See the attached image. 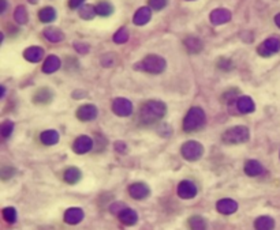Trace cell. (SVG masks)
<instances>
[{
    "instance_id": "obj_1",
    "label": "cell",
    "mask_w": 280,
    "mask_h": 230,
    "mask_svg": "<svg viewBox=\"0 0 280 230\" xmlns=\"http://www.w3.org/2000/svg\"><path fill=\"white\" fill-rule=\"evenodd\" d=\"M167 112L166 104L161 101H148L140 109V118L145 124H152L164 117Z\"/></svg>"
},
{
    "instance_id": "obj_2",
    "label": "cell",
    "mask_w": 280,
    "mask_h": 230,
    "mask_svg": "<svg viewBox=\"0 0 280 230\" xmlns=\"http://www.w3.org/2000/svg\"><path fill=\"white\" fill-rule=\"evenodd\" d=\"M205 112L201 108H191L187 112V115H186L185 120H183V129L187 131V132H193V131L202 128V125L205 124Z\"/></svg>"
},
{
    "instance_id": "obj_3",
    "label": "cell",
    "mask_w": 280,
    "mask_h": 230,
    "mask_svg": "<svg viewBox=\"0 0 280 230\" xmlns=\"http://www.w3.org/2000/svg\"><path fill=\"white\" fill-rule=\"evenodd\" d=\"M167 63L159 55H148V56L143 59L142 62H140L136 66V68H140L141 71L149 74H161L166 70Z\"/></svg>"
},
{
    "instance_id": "obj_4",
    "label": "cell",
    "mask_w": 280,
    "mask_h": 230,
    "mask_svg": "<svg viewBox=\"0 0 280 230\" xmlns=\"http://www.w3.org/2000/svg\"><path fill=\"white\" fill-rule=\"evenodd\" d=\"M249 141V129L243 125H236L223 134V142L227 145H240Z\"/></svg>"
},
{
    "instance_id": "obj_5",
    "label": "cell",
    "mask_w": 280,
    "mask_h": 230,
    "mask_svg": "<svg viewBox=\"0 0 280 230\" xmlns=\"http://www.w3.org/2000/svg\"><path fill=\"white\" fill-rule=\"evenodd\" d=\"M204 154V147L201 143L195 141L186 142L182 146V155L187 161H197Z\"/></svg>"
},
{
    "instance_id": "obj_6",
    "label": "cell",
    "mask_w": 280,
    "mask_h": 230,
    "mask_svg": "<svg viewBox=\"0 0 280 230\" xmlns=\"http://www.w3.org/2000/svg\"><path fill=\"white\" fill-rule=\"evenodd\" d=\"M280 51V38L279 37H269L264 41L263 44L257 48V52L260 56L269 57L278 53Z\"/></svg>"
},
{
    "instance_id": "obj_7",
    "label": "cell",
    "mask_w": 280,
    "mask_h": 230,
    "mask_svg": "<svg viewBox=\"0 0 280 230\" xmlns=\"http://www.w3.org/2000/svg\"><path fill=\"white\" fill-rule=\"evenodd\" d=\"M112 111H114L115 115L122 116V117L130 116L133 112L132 102L129 101L127 98H116L112 104Z\"/></svg>"
},
{
    "instance_id": "obj_8",
    "label": "cell",
    "mask_w": 280,
    "mask_h": 230,
    "mask_svg": "<svg viewBox=\"0 0 280 230\" xmlns=\"http://www.w3.org/2000/svg\"><path fill=\"white\" fill-rule=\"evenodd\" d=\"M97 115L98 109L92 104H85L78 108V111H77V117L80 118L81 121H92L97 117Z\"/></svg>"
},
{
    "instance_id": "obj_9",
    "label": "cell",
    "mask_w": 280,
    "mask_h": 230,
    "mask_svg": "<svg viewBox=\"0 0 280 230\" xmlns=\"http://www.w3.org/2000/svg\"><path fill=\"white\" fill-rule=\"evenodd\" d=\"M178 195L182 199H193L197 195V187L189 180H183L178 186Z\"/></svg>"
},
{
    "instance_id": "obj_10",
    "label": "cell",
    "mask_w": 280,
    "mask_h": 230,
    "mask_svg": "<svg viewBox=\"0 0 280 230\" xmlns=\"http://www.w3.org/2000/svg\"><path fill=\"white\" fill-rule=\"evenodd\" d=\"M92 149H93V141L86 135L77 138L73 143V150L77 154H85V153L91 152Z\"/></svg>"
},
{
    "instance_id": "obj_11",
    "label": "cell",
    "mask_w": 280,
    "mask_h": 230,
    "mask_svg": "<svg viewBox=\"0 0 280 230\" xmlns=\"http://www.w3.org/2000/svg\"><path fill=\"white\" fill-rule=\"evenodd\" d=\"M149 187L143 183H136L133 186L129 187V193L130 196L137 199V200H141V199H145V197L149 196Z\"/></svg>"
},
{
    "instance_id": "obj_12",
    "label": "cell",
    "mask_w": 280,
    "mask_h": 230,
    "mask_svg": "<svg viewBox=\"0 0 280 230\" xmlns=\"http://www.w3.org/2000/svg\"><path fill=\"white\" fill-rule=\"evenodd\" d=\"M231 21V12L226 8H217L211 12V22L213 25H223Z\"/></svg>"
},
{
    "instance_id": "obj_13",
    "label": "cell",
    "mask_w": 280,
    "mask_h": 230,
    "mask_svg": "<svg viewBox=\"0 0 280 230\" xmlns=\"http://www.w3.org/2000/svg\"><path fill=\"white\" fill-rule=\"evenodd\" d=\"M216 208L220 214L230 215V214H234L238 210V204L233 199H222V200L217 202Z\"/></svg>"
},
{
    "instance_id": "obj_14",
    "label": "cell",
    "mask_w": 280,
    "mask_h": 230,
    "mask_svg": "<svg viewBox=\"0 0 280 230\" xmlns=\"http://www.w3.org/2000/svg\"><path fill=\"white\" fill-rule=\"evenodd\" d=\"M25 59L30 63H39L43 60L44 57V49L40 48V46H30L28 48L25 53H23Z\"/></svg>"
},
{
    "instance_id": "obj_15",
    "label": "cell",
    "mask_w": 280,
    "mask_h": 230,
    "mask_svg": "<svg viewBox=\"0 0 280 230\" xmlns=\"http://www.w3.org/2000/svg\"><path fill=\"white\" fill-rule=\"evenodd\" d=\"M82 219H84V211L81 208L71 207L64 213V221L69 225L80 224Z\"/></svg>"
},
{
    "instance_id": "obj_16",
    "label": "cell",
    "mask_w": 280,
    "mask_h": 230,
    "mask_svg": "<svg viewBox=\"0 0 280 230\" xmlns=\"http://www.w3.org/2000/svg\"><path fill=\"white\" fill-rule=\"evenodd\" d=\"M236 107H238V111H239L240 113H243V115L254 112V109H256L254 101H253L250 97L247 96L239 97V98L236 100Z\"/></svg>"
},
{
    "instance_id": "obj_17",
    "label": "cell",
    "mask_w": 280,
    "mask_h": 230,
    "mask_svg": "<svg viewBox=\"0 0 280 230\" xmlns=\"http://www.w3.org/2000/svg\"><path fill=\"white\" fill-rule=\"evenodd\" d=\"M245 173L250 177H256L264 173V166L256 159H249L245 163Z\"/></svg>"
},
{
    "instance_id": "obj_18",
    "label": "cell",
    "mask_w": 280,
    "mask_h": 230,
    "mask_svg": "<svg viewBox=\"0 0 280 230\" xmlns=\"http://www.w3.org/2000/svg\"><path fill=\"white\" fill-rule=\"evenodd\" d=\"M150 17H152L150 8H149V7H142V8H140V10L134 14L133 22L138 25V26H142V25H146V23L150 21Z\"/></svg>"
},
{
    "instance_id": "obj_19",
    "label": "cell",
    "mask_w": 280,
    "mask_h": 230,
    "mask_svg": "<svg viewBox=\"0 0 280 230\" xmlns=\"http://www.w3.org/2000/svg\"><path fill=\"white\" fill-rule=\"evenodd\" d=\"M62 66V63H60V59L55 55H51V56H48L46 59V62L43 64V71L46 74H52L57 71L59 68Z\"/></svg>"
},
{
    "instance_id": "obj_20",
    "label": "cell",
    "mask_w": 280,
    "mask_h": 230,
    "mask_svg": "<svg viewBox=\"0 0 280 230\" xmlns=\"http://www.w3.org/2000/svg\"><path fill=\"white\" fill-rule=\"evenodd\" d=\"M119 219H120V222H123L125 225H129V226H130V225L137 224L138 215L134 210H132V208L125 207L119 213Z\"/></svg>"
},
{
    "instance_id": "obj_21",
    "label": "cell",
    "mask_w": 280,
    "mask_h": 230,
    "mask_svg": "<svg viewBox=\"0 0 280 230\" xmlns=\"http://www.w3.org/2000/svg\"><path fill=\"white\" fill-rule=\"evenodd\" d=\"M183 44H185L186 49L190 53H200L202 51V48H204L202 41L200 38H197V37H187V38H185Z\"/></svg>"
},
{
    "instance_id": "obj_22",
    "label": "cell",
    "mask_w": 280,
    "mask_h": 230,
    "mask_svg": "<svg viewBox=\"0 0 280 230\" xmlns=\"http://www.w3.org/2000/svg\"><path fill=\"white\" fill-rule=\"evenodd\" d=\"M53 98V93L52 90H49L48 87H43V89L37 90L36 96L33 97V101L36 104H49Z\"/></svg>"
},
{
    "instance_id": "obj_23",
    "label": "cell",
    "mask_w": 280,
    "mask_h": 230,
    "mask_svg": "<svg viewBox=\"0 0 280 230\" xmlns=\"http://www.w3.org/2000/svg\"><path fill=\"white\" fill-rule=\"evenodd\" d=\"M44 36H46V38L48 39V41H51V42H60V41H63L64 38L63 32L56 28H47L46 30H44Z\"/></svg>"
},
{
    "instance_id": "obj_24",
    "label": "cell",
    "mask_w": 280,
    "mask_h": 230,
    "mask_svg": "<svg viewBox=\"0 0 280 230\" xmlns=\"http://www.w3.org/2000/svg\"><path fill=\"white\" fill-rule=\"evenodd\" d=\"M41 142L44 145H47V146H53V145H56L57 142H59V134H57L56 131H53V129L44 131L41 134Z\"/></svg>"
},
{
    "instance_id": "obj_25",
    "label": "cell",
    "mask_w": 280,
    "mask_h": 230,
    "mask_svg": "<svg viewBox=\"0 0 280 230\" xmlns=\"http://www.w3.org/2000/svg\"><path fill=\"white\" fill-rule=\"evenodd\" d=\"M82 177V173L78 168H69L64 172V181L67 184H77Z\"/></svg>"
},
{
    "instance_id": "obj_26",
    "label": "cell",
    "mask_w": 280,
    "mask_h": 230,
    "mask_svg": "<svg viewBox=\"0 0 280 230\" xmlns=\"http://www.w3.org/2000/svg\"><path fill=\"white\" fill-rule=\"evenodd\" d=\"M112 11H114V7L107 0H100L96 4V12L100 17H108L109 14H112Z\"/></svg>"
},
{
    "instance_id": "obj_27",
    "label": "cell",
    "mask_w": 280,
    "mask_h": 230,
    "mask_svg": "<svg viewBox=\"0 0 280 230\" xmlns=\"http://www.w3.org/2000/svg\"><path fill=\"white\" fill-rule=\"evenodd\" d=\"M39 18H40L41 22L49 23L56 19V11H55L52 7H44V8H41L40 12H39Z\"/></svg>"
},
{
    "instance_id": "obj_28",
    "label": "cell",
    "mask_w": 280,
    "mask_h": 230,
    "mask_svg": "<svg viewBox=\"0 0 280 230\" xmlns=\"http://www.w3.org/2000/svg\"><path fill=\"white\" fill-rule=\"evenodd\" d=\"M254 226H256V229H274L275 221L271 217H260V218L256 219Z\"/></svg>"
},
{
    "instance_id": "obj_29",
    "label": "cell",
    "mask_w": 280,
    "mask_h": 230,
    "mask_svg": "<svg viewBox=\"0 0 280 230\" xmlns=\"http://www.w3.org/2000/svg\"><path fill=\"white\" fill-rule=\"evenodd\" d=\"M96 7L91 6V4H84L80 7V17L82 19H93L96 15Z\"/></svg>"
},
{
    "instance_id": "obj_30",
    "label": "cell",
    "mask_w": 280,
    "mask_h": 230,
    "mask_svg": "<svg viewBox=\"0 0 280 230\" xmlns=\"http://www.w3.org/2000/svg\"><path fill=\"white\" fill-rule=\"evenodd\" d=\"M130 38V34L126 28H120L116 33L114 34V41L116 44H125Z\"/></svg>"
},
{
    "instance_id": "obj_31",
    "label": "cell",
    "mask_w": 280,
    "mask_h": 230,
    "mask_svg": "<svg viewBox=\"0 0 280 230\" xmlns=\"http://www.w3.org/2000/svg\"><path fill=\"white\" fill-rule=\"evenodd\" d=\"M29 15H28V11H26V8L23 6H19L17 7V10L14 12V18H15V21H17L19 25H25V23L28 22L29 19Z\"/></svg>"
},
{
    "instance_id": "obj_32",
    "label": "cell",
    "mask_w": 280,
    "mask_h": 230,
    "mask_svg": "<svg viewBox=\"0 0 280 230\" xmlns=\"http://www.w3.org/2000/svg\"><path fill=\"white\" fill-rule=\"evenodd\" d=\"M189 225L190 228L193 229H205L206 228V221L202 217H198V215H194L189 219Z\"/></svg>"
},
{
    "instance_id": "obj_33",
    "label": "cell",
    "mask_w": 280,
    "mask_h": 230,
    "mask_svg": "<svg viewBox=\"0 0 280 230\" xmlns=\"http://www.w3.org/2000/svg\"><path fill=\"white\" fill-rule=\"evenodd\" d=\"M3 218L8 224H15L17 221V211L14 207H6L3 210Z\"/></svg>"
},
{
    "instance_id": "obj_34",
    "label": "cell",
    "mask_w": 280,
    "mask_h": 230,
    "mask_svg": "<svg viewBox=\"0 0 280 230\" xmlns=\"http://www.w3.org/2000/svg\"><path fill=\"white\" fill-rule=\"evenodd\" d=\"M12 129H14V123H12L11 120H6L4 123L1 124V128H0L1 136L3 138H8L12 134Z\"/></svg>"
},
{
    "instance_id": "obj_35",
    "label": "cell",
    "mask_w": 280,
    "mask_h": 230,
    "mask_svg": "<svg viewBox=\"0 0 280 230\" xmlns=\"http://www.w3.org/2000/svg\"><path fill=\"white\" fill-rule=\"evenodd\" d=\"M233 67H234V64L230 59H219V62H217V68L222 70V71H226V73L230 71Z\"/></svg>"
},
{
    "instance_id": "obj_36",
    "label": "cell",
    "mask_w": 280,
    "mask_h": 230,
    "mask_svg": "<svg viewBox=\"0 0 280 230\" xmlns=\"http://www.w3.org/2000/svg\"><path fill=\"white\" fill-rule=\"evenodd\" d=\"M149 6L153 10H161L167 6V0H149Z\"/></svg>"
},
{
    "instance_id": "obj_37",
    "label": "cell",
    "mask_w": 280,
    "mask_h": 230,
    "mask_svg": "<svg viewBox=\"0 0 280 230\" xmlns=\"http://www.w3.org/2000/svg\"><path fill=\"white\" fill-rule=\"evenodd\" d=\"M74 48L75 51L78 52V53H82V55H85V53L89 52V45L85 44V42H81V41L74 42Z\"/></svg>"
},
{
    "instance_id": "obj_38",
    "label": "cell",
    "mask_w": 280,
    "mask_h": 230,
    "mask_svg": "<svg viewBox=\"0 0 280 230\" xmlns=\"http://www.w3.org/2000/svg\"><path fill=\"white\" fill-rule=\"evenodd\" d=\"M236 96H238V90L231 89L230 91H226V93H224V100H226L227 104H230V102L234 101L235 98H236Z\"/></svg>"
},
{
    "instance_id": "obj_39",
    "label": "cell",
    "mask_w": 280,
    "mask_h": 230,
    "mask_svg": "<svg viewBox=\"0 0 280 230\" xmlns=\"http://www.w3.org/2000/svg\"><path fill=\"white\" fill-rule=\"evenodd\" d=\"M114 146H115V150L118 153H120V154H125V153L127 152V146L125 142H120V141L115 142Z\"/></svg>"
},
{
    "instance_id": "obj_40",
    "label": "cell",
    "mask_w": 280,
    "mask_h": 230,
    "mask_svg": "<svg viewBox=\"0 0 280 230\" xmlns=\"http://www.w3.org/2000/svg\"><path fill=\"white\" fill-rule=\"evenodd\" d=\"M84 1L85 0H69V6L70 8L75 10V8H80L81 6H84Z\"/></svg>"
},
{
    "instance_id": "obj_41",
    "label": "cell",
    "mask_w": 280,
    "mask_h": 230,
    "mask_svg": "<svg viewBox=\"0 0 280 230\" xmlns=\"http://www.w3.org/2000/svg\"><path fill=\"white\" fill-rule=\"evenodd\" d=\"M123 208H125V206H123V204H120V203H115L114 206H111V208H109V210H111V211H112L114 214H119L120 211L123 210Z\"/></svg>"
},
{
    "instance_id": "obj_42",
    "label": "cell",
    "mask_w": 280,
    "mask_h": 230,
    "mask_svg": "<svg viewBox=\"0 0 280 230\" xmlns=\"http://www.w3.org/2000/svg\"><path fill=\"white\" fill-rule=\"evenodd\" d=\"M275 23H276V25H278V26L280 28V14H278V15L275 17Z\"/></svg>"
},
{
    "instance_id": "obj_43",
    "label": "cell",
    "mask_w": 280,
    "mask_h": 230,
    "mask_svg": "<svg viewBox=\"0 0 280 230\" xmlns=\"http://www.w3.org/2000/svg\"><path fill=\"white\" fill-rule=\"evenodd\" d=\"M1 3H3V6H1V12L6 10V0H1Z\"/></svg>"
},
{
    "instance_id": "obj_44",
    "label": "cell",
    "mask_w": 280,
    "mask_h": 230,
    "mask_svg": "<svg viewBox=\"0 0 280 230\" xmlns=\"http://www.w3.org/2000/svg\"><path fill=\"white\" fill-rule=\"evenodd\" d=\"M29 1H30V3H37L39 0H29Z\"/></svg>"
}]
</instances>
